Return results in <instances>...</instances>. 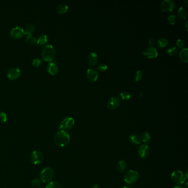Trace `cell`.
<instances>
[{"label":"cell","mask_w":188,"mask_h":188,"mask_svg":"<svg viewBox=\"0 0 188 188\" xmlns=\"http://www.w3.org/2000/svg\"><path fill=\"white\" fill-rule=\"evenodd\" d=\"M120 99L117 97H113L109 100L107 107L111 111H114L118 108L120 104Z\"/></svg>","instance_id":"cell-12"},{"label":"cell","mask_w":188,"mask_h":188,"mask_svg":"<svg viewBox=\"0 0 188 188\" xmlns=\"http://www.w3.org/2000/svg\"><path fill=\"white\" fill-rule=\"evenodd\" d=\"M54 141L57 146L59 147H63L70 143V136L65 130H61L56 133Z\"/></svg>","instance_id":"cell-1"},{"label":"cell","mask_w":188,"mask_h":188,"mask_svg":"<svg viewBox=\"0 0 188 188\" xmlns=\"http://www.w3.org/2000/svg\"><path fill=\"white\" fill-rule=\"evenodd\" d=\"M98 55L94 52H92L89 54L88 57V63L91 66H94L98 63Z\"/></svg>","instance_id":"cell-16"},{"label":"cell","mask_w":188,"mask_h":188,"mask_svg":"<svg viewBox=\"0 0 188 188\" xmlns=\"http://www.w3.org/2000/svg\"></svg>","instance_id":"cell-43"},{"label":"cell","mask_w":188,"mask_h":188,"mask_svg":"<svg viewBox=\"0 0 188 188\" xmlns=\"http://www.w3.org/2000/svg\"><path fill=\"white\" fill-rule=\"evenodd\" d=\"M107 69L108 67L107 65L105 63H100L98 65V66L97 67V69L98 71H100V72H104L107 70Z\"/></svg>","instance_id":"cell-35"},{"label":"cell","mask_w":188,"mask_h":188,"mask_svg":"<svg viewBox=\"0 0 188 188\" xmlns=\"http://www.w3.org/2000/svg\"><path fill=\"white\" fill-rule=\"evenodd\" d=\"M92 188H100V187L98 185H94Z\"/></svg>","instance_id":"cell-40"},{"label":"cell","mask_w":188,"mask_h":188,"mask_svg":"<svg viewBox=\"0 0 188 188\" xmlns=\"http://www.w3.org/2000/svg\"><path fill=\"white\" fill-rule=\"evenodd\" d=\"M188 21H186L185 24V28H186V30H188Z\"/></svg>","instance_id":"cell-39"},{"label":"cell","mask_w":188,"mask_h":188,"mask_svg":"<svg viewBox=\"0 0 188 188\" xmlns=\"http://www.w3.org/2000/svg\"><path fill=\"white\" fill-rule=\"evenodd\" d=\"M32 63L34 67H39L41 65V61L40 59L36 58L34 59Z\"/></svg>","instance_id":"cell-32"},{"label":"cell","mask_w":188,"mask_h":188,"mask_svg":"<svg viewBox=\"0 0 188 188\" xmlns=\"http://www.w3.org/2000/svg\"><path fill=\"white\" fill-rule=\"evenodd\" d=\"M138 155L142 159H147L150 154V149L146 144H142L137 150Z\"/></svg>","instance_id":"cell-9"},{"label":"cell","mask_w":188,"mask_h":188,"mask_svg":"<svg viewBox=\"0 0 188 188\" xmlns=\"http://www.w3.org/2000/svg\"><path fill=\"white\" fill-rule=\"evenodd\" d=\"M157 44L159 48H164L168 44V41L165 38H161L158 41Z\"/></svg>","instance_id":"cell-27"},{"label":"cell","mask_w":188,"mask_h":188,"mask_svg":"<svg viewBox=\"0 0 188 188\" xmlns=\"http://www.w3.org/2000/svg\"><path fill=\"white\" fill-rule=\"evenodd\" d=\"M41 181L39 178H35L31 181V184L33 187H38L41 184Z\"/></svg>","instance_id":"cell-33"},{"label":"cell","mask_w":188,"mask_h":188,"mask_svg":"<svg viewBox=\"0 0 188 188\" xmlns=\"http://www.w3.org/2000/svg\"><path fill=\"white\" fill-rule=\"evenodd\" d=\"M179 56L181 60L184 63H188V49H182L179 54Z\"/></svg>","instance_id":"cell-19"},{"label":"cell","mask_w":188,"mask_h":188,"mask_svg":"<svg viewBox=\"0 0 188 188\" xmlns=\"http://www.w3.org/2000/svg\"><path fill=\"white\" fill-rule=\"evenodd\" d=\"M188 1L187 0H185V1H184V3L185 4V5L187 6H188Z\"/></svg>","instance_id":"cell-41"},{"label":"cell","mask_w":188,"mask_h":188,"mask_svg":"<svg viewBox=\"0 0 188 188\" xmlns=\"http://www.w3.org/2000/svg\"><path fill=\"white\" fill-rule=\"evenodd\" d=\"M175 3L173 0H164L161 4V9L163 11L171 12L175 7Z\"/></svg>","instance_id":"cell-10"},{"label":"cell","mask_w":188,"mask_h":188,"mask_svg":"<svg viewBox=\"0 0 188 188\" xmlns=\"http://www.w3.org/2000/svg\"><path fill=\"white\" fill-rule=\"evenodd\" d=\"M7 120V114L3 111L0 112V122H6Z\"/></svg>","instance_id":"cell-34"},{"label":"cell","mask_w":188,"mask_h":188,"mask_svg":"<svg viewBox=\"0 0 188 188\" xmlns=\"http://www.w3.org/2000/svg\"><path fill=\"white\" fill-rule=\"evenodd\" d=\"M55 173L54 170L50 167H46L41 172V181L44 183H49L52 181L54 178Z\"/></svg>","instance_id":"cell-3"},{"label":"cell","mask_w":188,"mask_h":188,"mask_svg":"<svg viewBox=\"0 0 188 188\" xmlns=\"http://www.w3.org/2000/svg\"><path fill=\"white\" fill-rule=\"evenodd\" d=\"M127 167V164L125 161H119L117 164V170L120 173H123Z\"/></svg>","instance_id":"cell-24"},{"label":"cell","mask_w":188,"mask_h":188,"mask_svg":"<svg viewBox=\"0 0 188 188\" xmlns=\"http://www.w3.org/2000/svg\"><path fill=\"white\" fill-rule=\"evenodd\" d=\"M173 188H185V187L184 186H183V185H178V186H176V187H174Z\"/></svg>","instance_id":"cell-38"},{"label":"cell","mask_w":188,"mask_h":188,"mask_svg":"<svg viewBox=\"0 0 188 188\" xmlns=\"http://www.w3.org/2000/svg\"><path fill=\"white\" fill-rule=\"evenodd\" d=\"M31 161L34 165H38L43 162L44 160V155L39 151H34L31 155Z\"/></svg>","instance_id":"cell-7"},{"label":"cell","mask_w":188,"mask_h":188,"mask_svg":"<svg viewBox=\"0 0 188 188\" xmlns=\"http://www.w3.org/2000/svg\"><path fill=\"white\" fill-rule=\"evenodd\" d=\"M171 179L175 183L177 184L181 185L184 183L186 177L184 174L181 170H177L174 171L171 174Z\"/></svg>","instance_id":"cell-5"},{"label":"cell","mask_w":188,"mask_h":188,"mask_svg":"<svg viewBox=\"0 0 188 188\" xmlns=\"http://www.w3.org/2000/svg\"><path fill=\"white\" fill-rule=\"evenodd\" d=\"M48 42V37L46 34H42L39 36L37 39V45L38 46H44Z\"/></svg>","instance_id":"cell-17"},{"label":"cell","mask_w":188,"mask_h":188,"mask_svg":"<svg viewBox=\"0 0 188 188\" xmlns=\"http://www.w3.org/2000/svg\"><path fill=\"white\" fill-rule=\"evenodd\" d=\"M74 124V120L71 117H66L63 119L59 126L60 129L67 130L71 129Z\"/></svg>","instance_id":"cell-6"},{"label":"cell","mask_w":188,"mask_h":188,"mask_svg":"<svg viewBox=\"0 0 188 188\" xmlns=\"http://www.w3.org/2000/svg\"><path fill=\"white\" fill-rule=\"evenodd\" d=\"M155 42H156V41H155V38H151L149 41V44L151 46H153V45L155 44Z\"/></svg>","instance_id":"cell-37"},{"label":"cell","mask_w":188,"mask_h":188,"mask_svg":"<svg viewBox=\"0 0 188 188\" xmlns=\"http://www.w3.org/2000/svg\"><path fill=\"white\" fill-rule=\"evenodd\" d=\"M87 78L91 82H96L98 78V74L96 70L93 68H89L87 71Z\"/></svg>","instance_id":"cell-14"},{"label":"cell","mask_w":188,"mask_h":188,"mask_svg":"<svg viewBox=\"0 0 188 188\" xmlns=\"http://www.w3.org/2000/svg\"><path fill=\"white\" fill-rule=\"evenodd\" d=\"M129 140L131 144L133 145H140L141 142V137L137 134H131L129 137Z\"/></svg>","instance_id":"cell-18"},{"label":"cell","mask_w":188,"mask_h":188,"mask_svg":"<svg viewBox=\"0 0 188 188\" xmlns=\"http://www.w3.org/2000/svg\"><path fill=\"white\" fill-rule=\"evenodd\" d=\"M143 77H144V74L141 71H137L135 76V80L136 82L140 81L142 80Z\"/></svg>","instance_id":"cell-29"},{"label":"cell","mask_w":188,"mask_h":188,"mask_svg":"<svg viewBox=\"0 0 188 188\" xmlns=\"http://www.w3.org/2000/svg\"><path fill=\"white\" fill-rule=\"evenodd\" d=\"M139 179V174L133 170L128 171L124 176V181L128 184H133L135 183Z\"/></svg>","instance_id":"cell-4"},{"label":"cell","mask_w":188,"mask_h":188,"mask_svg":"<svg viewBox=\"0 0 188 188\" xmlns=\"http://www.w3.org/2000/svg\"><path fill=\"white\" fill-rule=\"evenodd\" d=\"M178 15L181 19H185L187 17L188 12L185 8L184 7H181L178 12Z\"/></svg>","instance_id":"cell-22"},{"label":"cell","mask_w":188,"mask_h":188,"mask_svg":"<svg viewBox=\"0 0 188 188\" xmlns=\"http://www.w3.org/2000/svg\"><path fill=\"white\" fill-rule=\"evenodd\" d=\"M141 141L145 143V144L147 145L149 144L151 140V137L150 134V133L147 132H144L142 133L141 136Z\"/></svg>","instance_id":"cell-21"},{"label":"cell","mask_w":188,"mask_h":188,"mask_svg":"<svg viewBox=\"0 0 188 188\" xmlns=\"http://www.w3.org/2000/svg\"><path fill=\"white\" fill-rule=\"evenodd\" d=\"M24 34V29L21 27L16 26L13 28L10 32V35L14 39H20Z\"/></svg>","instance_id":"cell-11"},{"label":"cell","mask_w":188,"mask_h":188,"mask_svg":"<svg viewBox=\"0 0 188 188\" xmlns=\"http://www.w3.org/2000/svg\"><path fill=\"white\" fill-rule=\"evenodd\" d=\"M120 97H122V100H129L130 98H131V94H130L128 92H122L120 93Z\"/></svg>","instance_id":"cell-30"},{"label":"cell","mask_w":188,"mask_h":188,"mask_svg":"<svg viewBox=\"0 0 188 188\" xmlns=\"http://www.w3.org/2000/svg\"><path fill=\"white\" fill-rule=\"evenodd\" d=\"M47 71L51 75H55L58 72L59 68L57 64L54 62H50L47 65Z\"/></svg>","instance_id":"cell-15"},{"label":"cell","mask_w":188,"mask_h":188,"mask_svg":"<svg viewBox=\"0 0 188 188\" xmlns=\"http://www.w3.org/2000/svg\"><path fill=\"white\" fill-rule=\"evenodd\" d=\"M131 188V187H129V186H125V187H123V188Z\"/></svg>","instance_id":"cell-42"},{"label":"cell","mask_w":188,"mask_h":188,"mask_svg":"<svg viewBox=\"0 0 188 188\" xmlns=\"http://www.w3.org/2000/svg\"><path fill=\"white\" fill-rule=\"evenodd\" d=\"M168 21L171 24H175L177 22V18L175 15H170L168 17Z\"/></svg>","instance_id":"cell-31"},{"label":"cell","mask_w":188,"mask_h":188,"mask_svg":"<svg viewBox=\"0 0 188 188\" xmlns=\"http://www.w3.org/2000/svg\"><path fill=\"white\" fill-rule=\"evenodd\" d=\"M35 30V26L33 23H29L26 26V29H24V34L30 35L33 33Z\"/></svg>","instance_id":"cell-23"},{"label":"cell","mask_w":188,"mask_h":188,"mask_svg":"<svg viewBox=\"0 0 188 188\" xmlns=\"http://www.w3.org/2000/svg\"><path fill=\"white\" fill-rule=\"evenodd\" d=\"M26 42L30 45H34L37 43V38L33 36L32 34L28 35L26 38Z\"/></svg>","instance_id":"cell-26"},{"label":"cell","mask_w":188,"mask_h":188,"mask_svg":"<svg viewBox=\"0 0 188 188\" xmlns=\"http://www.w3.org/2000/svg\"><path fill=\"white\" fill-rule=\"evenodd\" d=\"M56 55L55 49L51 44L47 45L43 49L41 52V56L46 61L52 62Z\"/></svg>","instance_id":"cell-2"},{"label":"cell","mask_w":188,"mask_h":188,"mask_svg":"<svg viewBox=\"0 0 188 188\" xmlns=\"http://www.w3.org/2000/svg\"><path fill=\"white\" fill-rule=\"evenodd\" d=\"M178 49L175 46H170V48H168L167 50V54L170 56L176 55L178 53Z\"/></svg>","instance_id":"cell-25"},{"label":"cell","mask_w":188,"mask_h":188,"mask_svg":"<svg viewBox=\"0 0 188 188\" xmlns=\"http://www.w3.org/2000/svg\"><path fill=\"white\" fill-rule=\"evenodd\" d=\"M46 188H63L61 185L57 181H51L46 186Z\"/></svg>","instance_id":"cell-28"},{"label":"cell","mask_w":188,"mask_h":188,"mask_svg":"<svg viewBox=\"0 0 188 188\" xmlns=\"http://www.w3.org/2000/svg\"><path fill=\"white\" fill-rule=\"evenodd\" d=\"M176 44L178 47L183 49L185 46V42L182 39H178L176 42Z\"/></svg>","instance_id":"cell-36"},{"label":"cell","mask_w":188,"mask_h":188,"mask_svg":"<svg viewBox=\"0 0 188 188\" xmlns=\"http://www.w3.org/2000/svg\"><path fill=\"white\" fill-rule=\"evenodd\" d=\"M143 55L148 59H155L158 56V52L154 46H151L143 51Z\"/></svg>","instance_id":"cell-8"},{"label":"cell","mask_w":188,"mask_h":188,"mask_svg":"<svg viewBox=\"0 0 188 188\" xmlns=\"http://www.w3.org/2000/svg\"><path fill=\"white\" fill-rule=\"evenodd\" d=\"M21 75V71L17 67H12L7 72V77L11 80H15Z\"/></svg>","instance_id":"cell-13"},{"label":"cell","mask_w":188,"mask_h":188,"mask_svg":"<svg viewBox=\"0 0 188 188\" xmlns=\"http://www.w3.org/2000/svg\"><path fill=\"white\" fill-rule=\"evenodd\" d=\"M56 11L59 14H64L68 11V6L63 3L59 4L56 6Z\"/></svg>","instance_id":"cell-20"}]
</instances>
